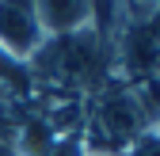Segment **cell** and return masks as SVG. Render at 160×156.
Masks as SVG:
<instances>
[{
	"label": "cell",
	"instance_id": "1",
	"mask_svg": "<svg viewBox=\"0 0 160 156\" xmlns=\"http://www.w3.org/2000/svg\"><path fill=\"white\" fill-rule=\"evenodd\" d=\"M84 126H80V141L88 152H107V156H126V149L145 133L141 118L130 103V91L122 76L107 72L84 103Z\"/></svg>",
	"mask_w": 160,
	"mask_h": 156
},
{
	"label": "cell",
	"instance_id": "2",
	"mask_svg": "<svg viewBox=\"0 0 160 156\" xmlns=\"http://www.w3.org/2000/svg\"><path fill=\"white\" fill-rule=\"evenodd\" d=\"M42 42H46V31L38 23L34 0H0V46L15 61L27 65Z\"/></svg>",
	"mask_w": 160,
	"mask_h": 156
},
{
	"label": "cell",
	"instance_id": "3",
	"mask_svg": "<svg viewBox=\"0 0 160 156\" xmlns=\"http://www.w3.org/2000/svg\"><path fill=\"white\" fill-rule=\"evenodd\" d=\"M46 38H61L92 27V0H34Z\"/></svg>",
	"mask_w": 160,
	"mask_h": 156
},
{
	"label": "cell",
	"instance_id": "4",
	"mask_svg": "<svg viewBox=\"0 0 160 156\" xmlns=\"http://www.w3.org/2000/svg\"><path fill=\"white\" fill-rule=\"evenodd\" d=\"M0 88H8L15 95H27L31 91V76H27V65L15 61V57L0 46Z\"/></svg>",
	"mask_w": 160,
	"mask_h": 156
},
{
	"label": "cell",
	"instance_id": "5",
	"mask_svg": "<svg viewBox=\"0 0 160 156\" xmlns=\"http://www.w3.org/2000/svg\"><path fill=\"white\" fill-rule=\"evenodd\" d=\"M126 156H160V129H152V133H141L130 149H126Z\"/></svg>",
	"mask_w": 160,
	"mask_h": 156
},
{
	"label": "cell",
	"instance_id": "6",
	"mask_svg": "<svg viewBox=\"0 0 160 156\" xmlns=\"http://www.w3.org/2000/svg\"><path fill=\"white\" fill-rule=\"evenodd\" d=\"M152 31H156V38H160V12H156V19H152Z\"/></svg>",
	"mask_w": 160,
	"mask_h": 156
},
{
	"label": "cell",
	"instance_id": "7",
	"mask_svg": "<svg viewBox=\"0 0 160 156\" xmlns=\"http://www.w3.org/2000/svg\"><path fill=\"white\" fill-rule=\"evenodd\" d=\"M88 156H107V152H88Z\"/></svg>",
	"mask_w": 160,
	"mask_h": 156
}]
</instances>
